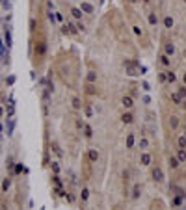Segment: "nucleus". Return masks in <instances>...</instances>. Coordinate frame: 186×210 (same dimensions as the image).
I'll list each match as a JSON object with an SVG mask.
<instances>
[{
  "label": "nucleus",
  "mask_w": 186,
  "mask_h": 210,
  "mask_svg": "<svg viewBox=\"0 0 186 210\" xmlns=\"http://www.w3.org/2000/svg\"><path fill=\"white\" fill-rule=\"evenodd\" d=\"M34 50H36L37 56H43V54L47 52V43H45V41H37V43H36V48H34Z\"/></svg>",
  "instance_id": "nucleus-1"
},
{
  "label": "nucleus",
  "mask_w": 186,
  "mask_h": 210,
  "mask_svg": "<svg viewBox=\"0 0 186 210\" xmlns=\"http://www.w3.org/2000/svg\"><path fill=\"white\" fill-rule=\"evenodd\" d=\"M151 160H153V158H151V155L143 151L142 156H140V164H142V166H151Z\"/></svg>",
  "instance_id": "nucleus-2"
},
{
  "label": "nucleus",
  "mask_w": 186,
  "mask_h": 210,
  "mask_svg": "<svg viewBox=\"0 0 186 210\" xmlns=\"http://www.w3.org/2000/svg\"><path fill=\"white\" fill-rule=\"evenodd\" d=\"M153 179L156 180V182H162V180H164V173H162L160 167H155V169H153Z\"/></svg>",
  "instance_id": "nucleus-3"
},
{
  "label": "nucleus",
  "mask_w": 186,
  "mask_h": 210,
  "mask_svg": "<svg viewBox=\"0 0 186 210\" xmlns=\"http://www.w3.org/2000/svg\"><path fill=\"white\" fill-rule=\"evenodd\" d=\"M121 104H123L127 110H130V108L134 106V101H132V97H123V99H121Z\"/></svg>",
  "instance_id": "nucleus-4"
},
{
  "label": "nucleus",
  "mask_w": 186,
  "mask_h": 210,
  "mask_svg": "<svg viewBox=\"0 0 186 210\" xmlns=\"http://www.w3.org/2000/svg\"><path fill=\"white\" fill-rule=\"evenodd\" d=\"M88 158L91 160V162H97V160H99V151H97V149H89Z\"/></svg>",
  "instance_id": "nucleus-5"
},
{
  "label": "nucleus",
  "mask_w": 186,
  "mask_h": 210,
  "mask_svg": "<svg viewBox=\"0 0 186 210\" xmlns=\"http://www.w3.org/2000/svg\"><path fill=\"white\" fill-rule=\"evenodd\" d=\"M179 166H181V160H179L177 156H169V167L171 169H177Z\"/></svg>",
  "instance_id": "nucleus-6"
},
{
  "label": "nucleus",
  "mask_w": 186,
  "mask_h": 210,
  "mask_svg": "<svg viewBox=\"0 0 186 210\" xmlns=\"http://www.w3.org/2000/svg\"><path fill=\"white\" fill-rule=\"evenodd\" d=\"M71 15H73L74 19H77V20H80V19H82V15H84V11H82L80 8H73V9H71Z\"/></svg>",
  "instance_id": "nucleus-7"
},
{
  "label": "nucleus",
  "mask_w": 186,
  "mask_h": 210,
  "mask_svg": "<svg viewBox=\"0 0 186 210\" xmlns=\"http://www.w3.org/2000/svg\"><path fill=\"white\" fill-rule=\"evenodd\" d=\"M121 121H123V123H127V125H130V123L134 121V117H132V114H130V112H127V114H123V115H121Z\"/></svg>",
  "instance_id": "nucleus-8"
},
{
  "label": "nucleus",
  "mask_w": 186,
  "mask_h": 210,
  "mask_svg": "<svg viewBox=\"0 0 186 210\" xmlns=\"http://www.w3.org/2000/svg\"><path fill=\"white\" fill-rule=\"evenodd\" d=\"M177 145H179V149H186V134H181V136H179Z\"/></svg>",
  "instance_id": "nucleus-9"
},
{
  "label": "nucleus",
  "mask_w": 186,
  "mask_h": 210,
  "mask_svg": "<svg viewBox=\"0 0 186 210\" xmlns=\"http://www.w3.org/2000/svg\"><path fill=\"white\" fill-rule=\"evenodd\" d=\"M171 101H173L177 106H181V104H182V97L179 95V93H171Z\"/></svg>",
  "instance_id": "nucleus-10"
},
{
  "label": "nucleus",
  "mask_w": 186,
  "mask_h": 210,
  "mask_svg": "<svg viewBox=\"0 0 186 210\" xmlns=\"http://www.w3.org/2000/svg\"><path fill=\"white\" fill-rule=\"evenodd\" d=\"M160 63H162L164 67H169V65H171V61H169V56H168V54H162V56H160Z\"/></svg>",
  "instance_id": "nucleus-11"
},
{
  "label": "nucleus",
  "mask_w": 186,
  "mask_h": 210,
  "mask_svg": "<svg viewBox=\"0 0 186 210\" xmlns=\"http://www.w3.org/2000/svg\"><path fill=\"white\" fill-rule=\"evenodd\" d=\"M164 26H166L168 30L173 26V17H171V15H166V17H164Z\"/></svg>",
  "instance_id": "nucleus-12"
},
{
  "label": "nucleus",
  "mask_w": 186,
  "mask_h": 210,
  "mask_svg": "<svg viewBox=\"0 0 186 210\" xmlns=\"http://www.w3.org/2000/svg\"><path fill=\"white\" fill-rule=\"evenodd\" d=\"M177 158L181 160V164H184V162H186V149H179V152H177Z\"/></svg>",
  "instance_id": "nucleus-13"
},
{
  "label": "nucleus",
  "mask_w": 186,
  "mask_h": 210,
  "mask_svg": "<svg viewBox=\"0 0 186 210\" xmlns=\"http://www.w3.org/2000/svg\"><path fill=\"white\" fill-rule=\"evenodd\" d=\"M80 9L84 11V13H91V11H93V6H91V4H88V2H84V4L80 6Z\"/></svg>",
  "instance_id": "nucleus-14"
},
{
  "label": "nucleus",
  "mask_w": 186,
  "mask_h": 210,
  "mask_svg": "<svg viewBox=\"0 0 186 210\" xmlns=\"http://www.w3.org/2000/svg\"><path fill=\"white\" fill-rule=\"evenodd\" d=\"M149 24H151V26H156V24H158V17H156V13H149Z\"/></svg>",
  "instance_id": "nucleus-15"
},
{
  "label": "nucleus",
  "mask_w": 186,
  "mask_h": 210,
  "mask_svg": "<svg viewBox=\"0 0 186 210\" xmlns=\"http://www.w3.org/2000/svg\"><path fill=\"white\" fill-rule=\"evenodd\" d=\"M134 147V134H128L127 136V149H132Z\"/></svg>",
  "instance_id": "nucleus-16"
},
{
  "label": "nucleus",
  "mask_w": 186,
  "mask_h": 210,
  "mask_svg": "<svg viewBox=\"0 0 186 210\" xmlns=\"http://www.w3.org/2000/svg\"><path fill=\"white\" fill-rule=\"evenodd\" d=\"M166 54H168V56H173V54H175V47H173V43H168V45H166Z\"/></svg>",
  "instance_id": "nucleus-17"
},
{
  "label": "nucleus",
  "mask_w": 186,
  "mask_h": 210,
  "mask_svg": "<svg viewBox=\"0 0 186 210\" xmlns=\"http://www.w3.org/2000/svg\"><path fill=\"white\" fill-rule=\"evenodd\" d=\"M169 127H171V128H177V127H179V119H177L175 115L169 117Z\"/></svg>",
  "instance_id": "nucleus-18"
},
{
  "label": "nucleus",
  "mask_w": 186,
  "mask_h": 210,
  "mask_svg": "<svg viewBox=\"0 0 186 210\" xmlns=\"http://www.w3.org/2000/svg\"><path fill=\"white\" fill-rule=\"evenodd\" d=\"M147 147H149V139H147V138H142V139H140V149L145 151Z\"/></svg>",
  "instance_id": "nucleus-19"
},
{
  "label": "nucleus",
  "mask_w": 186,
  "mask_h": 210,
  "mask_svg": "<svg viewBox=\"0 0 186 210\" xmlns=\"http://www.w3.org/2000/svg\"><path fill=\"white\" fill-rule=\"evenodd\" d=\"M73 108L74 110H80L82 108V101L78 99V97H74V99H73Z\"/></svg>",
  "instance_id": "nucleus-20"
},
{
  "label": "nucleus",
  "mask_w": 186,
  "mask_h": 210,
  "mask_svg": "<svg viewBox=\"0 0 186 210\" xmlns=\"http://www.w3.org/2000/svg\"><path fill=\"white\" fill-rule=\"evenodd\" d=\"M86 93H89V95H95V93H97V89H95L93 84H88V86H86Z\"/></svg>",
  "instance_id": "nucleus-21"
},
{
  "label": "nucleus",
  "mask_w": 186,
  "mask_h": 210,
  "mask_svg": "<svg viewBox=\"0 0 186 210\" xmlns=\"http://www.w3.org/2000/svg\"><path fill=\"white\" fill-rule=\"evenodd\" d=\"M84 136H86V138H91V136H93V130H91V127H89V125H86V127H84Z\"/></svg>",
  "instance_id": "nucleus-22"
},
{
  "label": "nucleus",
  "mask_w": 186,
  "mask_h": 210,
  "mask_svg": "<svg viewBox=\"0 0 186 210\" xmlns=\"http://www.w3.org/2000/svg\"><path fill=\"white\" fill-rule=\"evenodd\" d=\"M140 192H142L140 184H136V186H134V192H132V197H134V199H138V197H140Z\"/></svg>",
  "instance_id": "nucleus-23"
},
{
  "label": "nucleus",
  "mask_w": 186,
  "mask_h": 210,
  "mask_svg": "<svg viewBox=\"0 0 186 210\" xmlns=\"http://www.w3.org/2000/svg\"><path fill=\"white\" fill-rule=\"evenodd\" d=\"M88 82H89V84L97 82V74H95V73H88Z\"/></svg>",
  "instance_id": "nucleus-24"
},
{
  "label": "nucleus",
  "mask_w": 186,
  "mask_h": 210,
  "mask_svg": "<svg viewBox=\"0 0 186 210\" xmlns=\"http://www.w3.org/2000/svg\"><path fill=\"white\" fill-rule=\"evenodd\" d=\"M175 80H177V76H175V73H173V71H169V73H168V82H169V84H173Z\"/></svg>",
  "instance_id": "nucleus-25"
},
{
  "label": "nucleus",
  "mask_w": 186,
  "mask_h": 210,
  "mask_svg": "<svg viewBox=\"0 0 186 210\" xmlns=\"http://www.w3.org/2000/svg\"><path fill=\"white\" fill-rule=\"evenodd\" d=\"M158 80H160V82H168V73H158Z\"/></svg>",
  "instance_id": "nucleus-26"
},
{
  "label": "nucleus",
  "mask_w": 186,
  "mask_h": 210,
  "mask_svg": "<svg viewBox=\"0 0 186 210\" xmlns=\"http://www.w3.org/2000/svg\"><path fill=\"white\" fill-rule=\"evenodd\" d=\"M8 188H9V179H4V182H2V192H8Z\"/></svg>",
  "instance_id": "nucleus-27"
},
{
  "label": "nucleus",
  "mask_w": 186,
  "mask_h": 210,
  "mask_svg": "<svg viewBox=\"0 0 186 210\" xmlns=\"http://www.w3.org/2000/svg\"><path fill=\"white\" fill-rule=\"evenodd\" d=\"M52 180H54V184H56L58 188L61 186V180H60V177H58V175H54V177H52Z\"/></svg>",
  "instance_id": "nucleus-28"
},
{
  "label": "nucleus",
  "mask_w": 186,
  "mask_h": 210,
  "mask_svg": "<svg viewBox=\"0 0 186 210\" xmlns=\"http://www.w3.org/2000/svg\"><path fill=\"white\" fill-rule=\"evenodd\" d=\"M80 197H82V201H86V199L89 197V192H88V190H82V193H80Z\"/></svg>",
  "instance_id": "nucleus-29"
},
{
  "label": "nucleus",
  "mask_w": 186,
  "mask_h": 210,
  "mask_svg": "<svg viewBox=\"0 0 186 210\" xmlns=\"http://www.w3.org/2000/svg\"><path fill=\"white\" fill-rule=\"evenodd\" d=\"M179 95H181L182 99H186V86H182L181 89H179Z\"/></svg>",
  "instance_id": "nucleus-30"
},
{
  "label": "nucleus",
  "mask_w": 186,
  "mask_h": 210,
  "mask_svg": "<svg viewBox=\"0 0 186 210\" xmlns=\"http://www.w3.org/2000/svg\"><path fill=\"white\" fill-rule=\"evenodd\" d=\"M6 166H8V169H13V166H15V164H13L11 158H8V160H6Z\"/></svg>",
  "instance_id": "nucleus-31"
},
{
  "label": "nucleus",
  "mask_w": 186,
  "mask_h": 210,
  "mask_svg": "<svg viewBox=\"0 0 186 210\" xmlns=\"http://www.w3.org/2000/svg\"><path fill=\"white\" fill-rule=\"evenodd\" d=\"M23 171H24L23 164H17V166H15V173H23Z\"/></svg>",
  "instance_id": "nucleus-32"
},
{
  "label": "nucleus",
  "mask_w": 186,
  "mask_h": 210,
  "mask_svg": "<svg viewBox=\"0 0 186 210\" xmlns=\"http://www.w3.org/2000/svg\"><path fill=\"white\" fill-rule=\"evenodd\" d=\"M6 43H8V47L11 45V36H9V30L6 32Z\"/></svg>",
  "instance_id": "nucleus-33"
},
{
  "label": "nucleus",
  "mask_w": 186,
  "mask_h": 210,
  "mask_svg": "<svg viewBox=\"0 0 186 210\" xmlns=\"http://www.w3.org/2000/svg\"><path fill=\"white\" fill-rule=\"evenodd\" d=\"M52 149L56 151V155H61V149H60V147H58V143H52Z\"/></svg>",
  "instance_id": "nucleus-34"
},
{
  "label": "nucleus",
  "mask_w": 186,
  "mask_h": 210,
  "mask_svg": "<svg viewBox=\"0 0 186 210\" xmlns=\"http://www.w3.org/2000/svg\"><path fill=\"white\" fill-rule=\"evenodd\" d=\"M84 127H86V125H84V123H82V121H80V119H77V128H84Z\"/></svg>",
  "instance_id": "nucleus-35"
},
{
  "label": "nucleus",
  "mask_w": 186,
  "mask_h": 210,
  "mask_svg": "<svg viewBox=\"0 0 186 210\" xmlns=\"http://www.w3.org/2000/svg\"><path fill=\"white\" fill-rule=\"evenodd\" d=\"M77 28H78V30H80V32H84V30H86V26H84V24H82V23H77Z\"/></svg>",
  "instance_id": "nucleus-36"
},
{
  "label": "nucleus",
  "mask_w": 186,
  "mask_h": 210,
  "mask_svg": "<svg viewBox=\"0 0 186 210\" xmlns=\"http://www.w3.org/2000/svg\"><path fill=\"white\" fill-rule=\"evenodd\" d=\"M30 30H32V32H34V30H36V20H34V19L30 20Z\"/></svg>",
  "instance_id": "nucleus-37"
},
{
  "label": "nucleus",
  "mask_w": 186,
  "mask_h": 210,
  "mask_svg": "<svg viewBox=\"0 0 186 210\" xmlns=\"http://www.w3.org/2000/svg\"><path fill=\"white\" fill-rule=\"evenodd\" d=\"M52 169H54V173H58V171H60V167H58L56 162H52Z\"/></svg>",
  "instance_id": "nucleus-38"
},
{
  "label": "nucleus",
  "mask_w": 186,
  "mask_h": 210,
  "mask_svg": "<svg viewBox=\"0 0 186 210\" xmlns=\"http://www.w3.org/2000/svg\"><path fill=\"white\" fill-rule=\"evenodd\" d=\"M13 112H15V108L9 106V108H8V115H13Z\"/></svg>",
  "instance_id": "nucleus-39"
},
{
  "label": "nucleus",
  "mask_w": 186,
  "mask_h": 210,
  "mask_svg": "<svg viewBox=\"0 0 186 210\" xmlns=\"http://www.w3.org/2000/svg\"><path fill=\"white\" fill-rule=\"evenodd\" d=\"M134 34H136V36H140V34H142V30H140L138 26H134Z\"/></svg>",
  "instance_id": "nucleus-40"
},
{
  "label": "nucleus",
  "mask_w": 186,
  "mask_h": 210,
  "mask_svg": "<svg viewBox=\"0 0 186 210\" xmlns=\"http://www.w3.org/2000/svg\"><path fill=\"white\" fill-rule=\"evenodd\" d=\"M182 82H184V86H186V73L182 74Z\"/></svg>",
  "instance_id": "nucleus-41"
},
{
  "label": "nucleus",
  "mask_w": 186,
  "mask_h": 210,
  "mask_svg": "<svg viewBox=\"0 0 186 210\" xmlns=\"http://www.w3.org/2000/svg\"><path fill=\"white\" fill-rule=\"evenodd\" d=\"M143 2H145V4H149V2H151V0H143Z\"/></svg>",
  "instance_id": "nucleus-42"
},
{
  "label": "nucleus",
  "mask_w": 186,
  "mask_h": 210,
  "mask_svg": "<svg viewBox=\"0 0 186 210\" xmlns=\"http://www.w3.org/2000/svg\"><path fill=\"white\" fill-rule=\"evenodd\" d=\"M184 2H186V0H184Z\"/></svg>",
  "instance_id": "nucleus-43"
}]
</instances>
